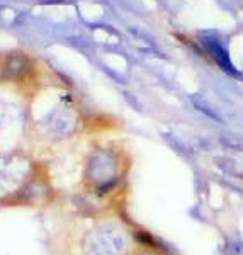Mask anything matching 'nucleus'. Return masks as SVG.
Returning <instances> with one entry per match:
<instances>
[{
	"mask_svg": "<svg viewBox=\"0 0 243 255\" xmlns=\"http://www.w3.org/2000/svg\"><path fill=\"white\" fill-rule=\"evenodd\" d=\"M55 189L46 172L32 167L31 174L22 184L9 194L0 197V206H43L53 201Z\"/></svg>",
	"mask_w": 243,
	"mask_h": 255,
	"instance_id": "obj_3",
	"label": "nucleus"
},
{
	"mask_svg": "<svg viewBox=\"0 0 243 255\" xmlns=\"http://www.w3.org/2000/svg\"><path fill=\"white\" fill-rule=\"evenodd\" d=\"M206 46L209 48V51H211V55L214 56V60L218 61V65H220V67H223L226 72L237 75V70L233 68L232 60H230V56H228V51L225 49L223 44L218 43L216 39H209V41H206Z\"/></svg>",
	"mask_w": 243,
	"mask_h": 255,
	"instance_id": "obj_4",
	"label": "nucleus"
},
{
	"mask_svg": "<svg viewBox=\"0 0 243 255\" xmlns=\"http://www.w3.org/2000/svg\"><path fill=\"white\" fill-rule=\"evenodd\" d=\"M133 168L129 150L118 141L90 148L80 174V191L89 199L113 201L126 191Z\"/></svg>",
	"mask_w": 243,
	"mask_h": 255,
	"instance_id": "obj_1",
	"label": "nucleus"
},
{
	"mask_svg": "<svg viewBox=\"0 0 243 255\" xmlns=\"http://www.w3.org/2000/svg\"><path fill=\"white\" fill-rule=\"evenodd\" d=\"M138 226L121 215L101 216L78 238L80 255H136Z\"/></svg>",
	"mask_w": 243,
	"mask_h": 255,
	"instance_id": "obj_2",
	"label": "nucleus"
}]
</instances>
